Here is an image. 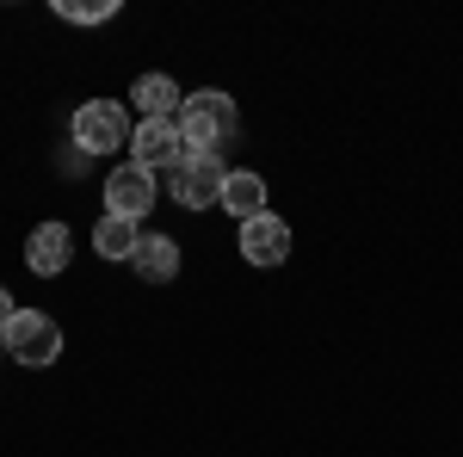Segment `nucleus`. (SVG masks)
I'll list each match as a JSON object with an SVG mask.
<instances>
[{"label": "nucleus", "instance_id": "nucleus-9", "mask_svg": "<svg viewBox=\"0 0 463 457\" xmlns=\"http://www.w3.org/2000/svg\"><path fill=\"white\" fill-rule=\"evenodd\" d=\"M229 216H241V223H253V216H266V179L248 174V167H229V179H222V198H216Z\"/></svg>", "mask_w": 463, "mask_h": 457}, {"label": "nucleus", "instance_id": "nucleus-11", "mask_svg": "<svg viewBox=\"0 0 463 457\" xmlns=\"http://www.w3.org/2000/svg\"><path fill=\"white\" fill-rule=\"evenodd\" d=\"M130 106L143 111V118H179V106H185V93H179L167 74H143L137 87H130Z\"/></svg>", "mask_w": 463, "mask_h": 457}, {"label": "nucleus", "instance_id": "nucleus-6", "mask_svg": "<svg viewBox=\"0 0 463 457\" xmlns=\"http://www.w3.org/2000/svg\"><path fill=\"white\" fill-rule=\"evenodd\" d=\"M148 211H155V174L137 167V161H124V167L106 179V216H130V223H143Z\"/></svg>", "mask_w": 463, "mask_h": 457}, {"label": "nucleus", "instance_id": "nucleus-10", "mask_svg": "<svg viewBox=\"0 0 463 457\" xmlns=\"http://www.w3.org/2000/svg\"><path fill=\"white\" fill-rule=\"evenodd\" d=\"M130 266H137V279L167 284L179 272V242H174V235H143V242H137V253H130Z\"/></svg>", "mask_w": 463, "mask_h": 457}, {"label": "nucleus", "instance_id": "nucleus-8", "mask_svg": "<svg viewBox=\"0 0 463 457\" xmlns=\"http://www.w3.org/2000/svg\"><path fill=\"white\" fill-rule=\"evenodd\" d=\"M25 266H32L37 279L69 272V223H37V229H32V247H25Z\"/></svg>", "mask_w": 463, "mask_h": 457}, {"label": "nucleus", "instance_id": "nucleus-3", "mask_svg": "<svg viewBox=\"0 0 463 457\" xmlns=\"http://www.w3.org/2000/svg\"><path fill=\"white\" fill-rule=\"evenodd\" d=\"M0 340H6V358H19V365H56L62 358V328L43 309H19L0 328Z\"/></svg>", "mask_w": 463, "mask_h": 457}, {"label": "nucleus", "instance_id": "nucleus-7", "mask_svg": "<svg viewBox=\"0 0 463 457\" xmlns=\"http://www.w3.org/2000/svg\"><path fill=\"white\" fill-rule=\"evenodd\" d=\"M241 253H248V266H285L290 260V223L272 216V211L241 223Z\"/></svg>", "mask_w": 463, "mask_h": 457}, {"label": "nucleus", "instance_id": "nucleus-14", "mask_svg": "<svg viewBox=\"0 0 463 457\" xmlns=\"http://www.w3.org/2000/svg\"><path fill=\"white\" fill-rule=\"evenodd\" d=\"M13 316H19V303H13V297H6V284H0V328H6Z\"/></svg>", "mask_w": 463, "mask_h": 457}, {"label": "nucleus", "instance_id": "nucleus-2", "mask_svg": "<svg viewBox=\"0 0 463 457\" xmlns=\"http://www.w3.org/2000/svg\"><path fill=\"white\" fill-rule=\"evenodd\" d=\"M69 130H74V148L80 155H118V148H130V137H137L124 100H87V106L74 111Z\"/></svg>", "mask_w": 463, "mask_h": 457}, {"label": "nucleus", "instance_id": "nucleus-4", "mask_svg": "<svg viewBox=\"0 0 463 457\" xmlns=\"http://www.w3.org/2000/svg\"><path fill=\"white\" fill-rule=\"evenodd\" d=\"M222 179H229L222 155H185L174 174H167V192H174V205H185V211H211L216 198H222Z\"/></svg>", "mask_w": 463, "mask_h": 457}, {"label": "nucleus", "instance_id": "nucleus-1", "mask_svg": "<svg viewBox=\"0 0 463 457\" xmlns=\"http://www.w3.org/2000/svg\"><path fill=\"white\" fill-rule=\"evenodd\" d=\"M235 130H241V111H235V100H229V93H216V87L185 93V106H179V137H185V155H222V148L235 142Z\"/></svg>", "mask_w": 463, "mask_h": 457}, {"label": "nucleus", "instance_id": "nucleus-15", "mask_svg": "<svg viewBox=\"0 0 463 457\" xmlns=\"http://www.w3.org/2000/svg\"><path fill=\"white\" fill-rule=\"evenodd\" d=\"M0 358H6V340H0Z\"/></svg>", "mask_w": 463, "mask_h": 457}, {"label": "nucleus", "instance_id": "nucleus-5", "mask_svg": "<svg viewBox=\"0 0 463 457\" xmlns=\"http://www.w3.org/2000/svg\"><path fill=\"white\" fill-rule=\"evenodd\" d=\"M130 161L148 167V174H174L179 161H185V137H179V118H143L137 124V137H130Z\"/></svg>", "mask_w": 463, "mask_h": 457}, {"label": "nucleus", "instance_id": "nucleus-13", "mask_svg": "<svg viewBox=\"0 0 463 457\" xmlns=\"http://www.w3.org/2000/svg\"><path fill=\"white\" fill-rule=\"evenodd\" d=\"M56 19H69V25H106V19H118V0H56Z\"/></svg>", "mask_w": 463, "mask_h": 457}, {"label": "nucleus", "instance_id": "nucleus-12", "mask_svg": "<svg viewBox=\"0 0 463 457\" xmlns=\"http://www.w3.org/2000/svg\"><path fill=\"white\" fill-rule=\"evenodd\" d=\"M143 242V229L130 223V216H99V229H93V247L106 253V260H130Z\"/></svg>", "mask_w": 463, "mask_h": 457}]
</instances>
